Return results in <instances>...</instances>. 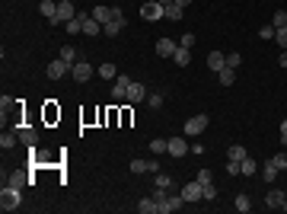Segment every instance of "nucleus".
<instances>
[{
    "label": "nucleus",
    "mask_w": 287,
    "mask_h": 214,
    "mask_svg": "<svg viewBox=\"0 0 287 214\" xmlns=\"http://www.w3.org/2000/svg\"><path fill=\"white\" fill-rule=\"evenodd\" d=\"M265 205L271 208V211H287V198H284V192H281V189H271L268 195H265Z\"/></svg>",
    "instance_id": "obj_9"
},
{
    "label": "nucleus",
    "mask_w": 287,
    "mask_h": 214,
    "mask_svg": "<svg viewBox=\"0 0 287 214\" xmlns=\"http://www.w3.org/2000/svg\"><path fill=\"white\" fill-rule=\"evenodd\" d=\"M83 16H86V13H77L74 19H70V23H64V29H67L70 35H77V32H83Z\"/></svg>",
    "instance_id": "obj_27"
},
{
    "label": "nucleus",
    "mask_w": 287,
    "mask_h": 214,
    "mask_svg": "<svg viewBox=\"0 0 287 214\" xmlns=\"http://www.w3.org/2000/svg\"><path fill=\"white\" fill-rule=\"evenodd\" d=\"M16 141H19V134H10V131H3V134H0V147H3V150L16 147Z\"/></svg>",
    "instance_id": "obj_32"
},
{
    "label": "nucleus",
    "mask_w": 287,
    "mask_h": 214,
    "mask_svg": "<svg viewBox=\"0 0 287 214\" xmlns=\"http://www.w3.org/2000/svg\"><path fill=\"white\" fill-rule=\"evenodd\" d=\"M58 58H64L67 64H77V61H80V58H77V48H74V45H64V48L58 51Z\"/></svg>",
    "instance_id": "obj_29"
},
{
    "label": "nucleus",
    "mask_w": 287,
    "mask_h": 214,
    "mask_svg": "<svg viewBox=\"0 0 287 214\" xmlns=\"http://www.w3.org/2000/svg\"><path fill=\"white\" fill-rule=\"evenodd\" d=\"M99 32H102V23L93 19V13H86L83 16V35H99Z\"/></svg>",
    "instance_id": "obj_19"
},
{
    "label": "nucleus",
    "mask_w": 287,
    "mask_h": 214,
    "mask_svg": "<svg viewBox=\"0 0 287 214\" xmlns=\"http://www.w3.org/2000/svg\"><path fill=\"white\" fill-rule=\"evenodd\" d=\"M274 42L281 45V51H287V26H281V29H274Z\"/></svg>",
    "instance_id": "obj_35"
},
{
    "label": "nucleus",
    "mask_w": 287,
    "mask_h": 214,
    "mask_svg": "<svg viewBox=\"0 0 287 214\" xmlns=\"http://www.w3.org/2000/svg\"><path fill=\"white\" fill-rule=\"evenodd\" d=\"M278 173H281V169L271 163V157H265V160H262V176H265V182H274V179H278Z\"/></svg>",
    "instance_id": "obj_18"
},
{
    "label": "nucleus",
    "mask_w": 287,
    "mask_h": 214,
    "mask_svg": "<svg viewBox=\"0 0 287 214\" xmlns=\"http://www.w3.org/2000/svg\"><path fill=\"white\" fill-rule=\"evenodd\" d=\"M281 141H287V118L281 122Z\"/></svg>",
    "instance_id": "obj_48"
},
{
    "label": "nucleus",
    "mask_w": 287,
    "mask_h": 214,
    "mask_svg": "<svg viewBox=\"0 0 287 214\" xmlns=\"http://www.w3.org/2000/svg\"><path fill=\"white\" fill-rule=\"evenodd\" d=\"M77 16V10H74V3L70 0H58V16L51 19V26H61V23H70Z\"/></svg>",
    "instance_id": "obj_4"
},
{
    "label": "nucleus",
    "mask_w": 287,
    "mask_h": 214,
    "mask_svg": "<svg viewBox=\"0 0 287 214\" xmlns=\"http://www.w3.org/2000/svg\"><path fill=\"white\" fill-rule=\"evenodd\" d=\"M16 208H19V189L3 185V192H0V211H16Z\"/></svg>",
    "instance_id": "obj_1"
},
{
    "label": "nucleus",
    "mask_w": 287,
    "mask_h": 214,
    "mask_svg": "<svg viewBox=\"0 0 287 214\" xmlns=\"http://www.w3.org/2000/svg\"><path fill=\"white\" fill-rule=\"evenodd\" d=\"M182 205H185V195H182V192H179V195H169L166 205L159 208V214H173V211H179Z\"/></svg>",
    "instance_id": "obj_17"
},
{
    "label": "nucleus",
    "mask_w": 287,
    "mask_h": 214,
    "mask_svg": "<svg viewBox=\"0 0 287 214\" xmlns=\"http://www.w3.org/2000/svg\"><path fill=\"white\" fill-rule=\"evenodd\" d=\"M153 189L173 192V176H166V173H157V179H153Z\"/></svg>",
    "instance_id": "obj_28"
},
{
    "label": "nucleus",
    "mask_w": 287,
    "mask_h": 214,
    "mask_svg": "<svg viewBox=\"0 0 287 214\" xmlns=\"http://www.w3.org/2000/svg\"><path fill=\"white\" fill-rule=\"evenodd\" d=\"M128 102H147V86L144 83H137V80H131V86H128V96H125Z\"/></svg>",
    "instance_id": "obj_10"
},
{
    "label": "nucleus",
    "mask_w": 287,
    "mask_h": 214,
    "mask_svg": "<svg viewBox=\"0 0 287 214\" xmlns=\"http://www.w3.org/2000/svg\"><path fill=\"white\" fill-rule=\"evenodd\" d=\"M121 26H125V23H106V26H102V32H106L109 38H115L121 32Z\"/></svg>",
    "instance_id": "obj_37"
},
{
    "label": "nucleus",
    "mask_w": 287,
    "mask_h": 214,
    "mask_svg": "<svg viewBox=\"0 0 287 214\" xmlns=\"http://www.w3.org/2000/svg\"><path fill=\"white\" fill-rule=\"evenodd\" d=\"M93 19H99L102 26L112 23V10H109V7H96V10H93Z\"/></svg>",
    "instance_id": "obj_31"
},
{
    "label": "nucleus",
    "mask_w": 287,
    "mask_h": 214,
    "mask_svg": "<svg viewBox=\"0 0 287 214\" xmlns=\"http://www.w3.org/2000/svg\"><path fill=\"white\" fill-rule=\"evenodd\" d=\"M207 125H211V118H207V115H191L189 122H185V134H189V138H198V134H204V128H207Z\"/></svg>",
    "instance_id": "obj_3"
},
{
    "label": "nucleus",
    "mask_w": 287,
    "mask_h": 214,
    "mask_svg": "<svg viewBox=\"0 0 287 214\" xmlns=\"http://www.w3.org/2000/svg\"><path fill=\"white\" fill-rule=\"evenodd\" d=\"M195 179H198L201 185H211V179H214V176H211V169H198V176H195Z\"/></svg>",
    "instance_id": "obj_40"
},
{
    "label": "nucleus",
    "mask_w": 287,
    "mask_h": 214,
    "mask_svg": "<svg viewBox=\"0 0 287 214\" xmlns=\"http://www.w3.org/2000/svg\"><path fill=\"white\" fill-rule=\"evenodd\" d=\"M271 163H274L278 169H287V153H274V157H271Z\"/></svg>",
    "instance_id": "obj_41"
},
{
    "label": "nucleus",
    "mask_w": 287,
    "mask_h": 214,
    "mask_svg": "<svg viewBox=\"0 0 287 214\" xmlns=\"http://www.w3.org/2000/svg\"><path fill=\"white\" fill-rule=\"evenodd\" d=\"M242 64V54L239 51H227V67H239Z\"/></svg>",
    "instance_id": "obj_38"
},
{
    "label": "nucleus",
    "mask_w": 287,
    "mask_h": 214,
    "mask_svg": "<svg viewBox=\"0 0 287 214\" xmlns=\"http://www.w3.org/2000/svg\"><path fill=\"white\" fill-rule=\"evenodd\" d=\"M258 35H262V42L274 38V26H262V29H258Z\"/></svg>",
    "instance_id": "obj_42"
},
{
    "label": "nucleus",
    "mask_w": 287,
    "mask_h": 214,
    "mask_svg": "<svg viewBox=\"0 0 287 214\" xmlns=\"http://www.w3.org/2000/svg\"><path fill=\"white\" fill-rule=\"evenodd\" d=\"M173 61L179 64V67H189V64H191V51L179 45V48H175V54H173Z\"/></svg>",
    "instance_id": "obj_22"
},
{
    "label": "nucleus",
    "mask_w": 287,
    "mask_h": 214,
    "mask_svg": "<svg viewBox=\"0 0 287 214\" xmlns=\"http://www.w3.org/2000/svg\"><path fill=\"white\" fill-rule=\"evenodd\" d=\"M258 173V163L252 160V157H246V160L239 163V176H255Z\"/></svg>",
    "instance_id": "obj_26"
},
{
    "label": "nucleus",
    "mask_w": 287,
    "mask_h": 214,
    "mask_svg": "<svg viewBox=\"0 0 287 214\" xmlns=\"http://www.w3.org/2000/svg\"><path fill=\"white\" fill-rule=\"evenodd\" d=\"M159 3H173V0H159Z\"/></svg>",
    "instance_id": "obj_50"
},
{
    "label": "nucleus",
    "mask_w": 287,
    "mask_h": 214,
    "mask_svg": "<svg viewBox=\"0 0 287 214\" xmlns=\"http://www.w3.org/2000/svg\"><path fill=\"white\" fill-rule=\"evenodd\" d=\"M249 195H236V211H239V214H246V211H249Z\"/></svg>",
    "instance_id": "obj_36"
},
{
    "label": "nucleus",
    "mask_w": 287,
    "mask_h": 214,
    "mask_svg": "<svg viewBox=\"0 0 287 214\" xmlns=\"http://www.w3.org/2000/svg\"><path fill=\"white\" fill-rule=\"evenodd\" d=\"M128 86H131V77H125V74H118L112 80V99H125V96H128Z\"/></svg>",
    "instance_id": "obj_8"
},
{
    "label": "nucleus",
    "mask_w": 287,
    "mask_h": 214,
    "mask_svg": "<svg viewBox=\"0 0 287 214\" xmlns=\"http://www.w3.org/2000/svg\"><path fill=\"white\" fill-rule=\"evenodd\" d=\"M175 48H179L175 38H159V42H157V54H159V58H173Z\"/></svg>",
    "instance_id": "obj_13"
},
{
    "label": "nucleus",
    "mask_w": 287,
    "mask_h": 214,
    "mask_svg": "<svg viewBox=\"0 0 287 214\" xmlns=\"http://www.w3.org/2000/svg\"><path fill=\"white\" fill-rule=\"evenodd\" d=\"M207 67H211L214 74H220V70L227 67V54L223 51H207Z\"/></svg>",
    "instance_id": "obj_14"
},
{
    "label": "nucleus",
    "mask_w": 287,
    "mask_h": 214,
    "mask_svg": "<svg viewBox=\"0 0 287 214\" xmlns=\"http://www.w3.org/2000/svg\"><path fill=\"white\" fill-rule=\"evenodd\" d=\"M278 64H281V67L287 70V51H281V54H278Z\"/></svg>",
    "instance_id": "obj_47"
},
{
    "label": "nucleus",
    "mask_w": 287,
    "mask_h": 214,
    "mask_svg": "<svg viewBox=\"0 0 287 214\" xmlns=\"http://www.w3.org/2000/svg\"><path fill=\"white\" fill-rule=\"evenodd\" d=\"M163 16L173 19V23H179V19H182V7L175 3V0H173V3H163Z\"/></svg>",
    "instance_id": "obj_20"
},
{
    "label": "nucleus",
    "mask_w": 287,
    "mask_h": 214,
    "mask_svg": "<svg viewBox=\"0 0 287 214\" xmlns=\"http://www.w3.org/2000/svg\"><path fill=\"white\" fill-rule=\"evenodd\" d=\"M32 182H35V179H29L23 169H16V173L7 176V185H13V189H26V185H32Z\"/></svg>",
    "instance_id": "obj_15"
},
{
    "label": "nucleus",
    "mask_w": 287,
    "mask_h": 214,
    "mask_svg": "<svg viewBox=\"0 0 287 214\" xmlns=\"http://www.w3.org/2000/svg\"><path fill=\"white\" fill-rule=\"evenodd\" d=\"M166 153L179 160V157H185V153H191V150H189V144H185V138H169V150Z\"/></svg>",
    "instance_id": "obj_12"
},
{
    "label": "nucleus",
    "mask_w": 287,
    "mask_h": 214,
    "mask_svg": "<svg viewBox=\"0 0 287 214\" xmlns=\"http://www.w3.org/2000/svg\"><path fill=\"white\" fill-rule=\"evenodd\" d=\"M137 211H141V214H159V208H157V201H153V195H150V198H141V201H137Z\"/></svg>",
    "instance_id": "obj_25"
},
{
    "label": "nucleus",
    "mask_w": 287,
    "mask_h": 214,
    "mask_svg": "<svg viewBox=\"0 0 287 214\" xmlns=\"http://www.w3.org/2000/svg\"><path fill=\"white\" fill-rule=\"evenodd\" d=\"M217 80H220L223 86H233V80H236V67H223V70L217 74Z\"/></svg>",
    "instance_id": "obj_30"
},
{
    "label": "nucleus",
    "mask_w": 287,
    "mask_h": 214,
    "mask_svg": "<svg viewBox=\"0 0 287 214\" xmlns=\"http://www.w3.org/2000/svg\"><path fill=\"white\" fill-rule=\"evenodd\" d=\"M112 23H125V13L118 7H112Z\"/></svg>",
    "instance_id": "obj_46"
},
{
    "label": "nucleus",
    "mask_w": 287,
    "mask_h": 214,
    "mask_svg": "<svg viewBox=\"0 0 287 214\" xmlns=\"http://www.w3.org/2000/svg\"><path fill=\"white\" fill-rule=\"evenodd\" d=\"M38 13L45 16V19H54V16H58V3H54V0H42V3H38Z\"/></svg>",
    "instance_id": "obj_21"
},
{
    "label": "nucleus",
    "mask_w": 287,
    "mask_h": 214,
    "mask_svg": "<svg viewBox=\"0 0 287 214\" xmlns=\"http://www.w3.org/2000/svg\"><path fill=\"white\" fill-rule=\"evenodd\" d=\"M16 134H19V141H23L26 147H35V141H38V128H16Z\"/></svg>",
    "instance_id": "obj_16"
},
{
    "label": "nucleus",
    "mask_w": 287,
    "mask_h": 214,
    "mask_svg": "<svg viewBox=\"0 0 287 214\" xmlns=\"http://www.w3.org/2000/svg\"><path fill=\"white\" fill-rule=\"evenodd\" d=\"M131 173H159V163L157 160H131Z\"/></svg>",
    "instance_id": "obj_11"
},
{
    "label": "nucleus",
    "mask_w": 287,
    "mask_h": 214,
    "mask_svg": "<svg viewBox=\"0 0 287 214\" xmlns=\"http://www.w3.org/2000/svg\"><path fill=\"white\" fill-rule=\"evenodd\" d=\"M96 74L102 77V80H115V77H118V70H115L112 61H106V64H99V67H96Z\"/></svg>",
    "instance_id": "obj_24"
},
{
    "label": "nucleus",
    "mask_w": 287,
    "mask_h": 214,
    "mask_svg": "<svg viewBox=\"0 0 287 214\" xmlns=\"http://www.w3.org/2000/svg\"><path fill=\"white\" fill-rule=\"evenodd\" d=\"M179 45H182V48H191V45H195V35H191V32H185V35L179 38Z\"/></svg>",
    "instance_id": "obj_44"
},
{
    "label": "nucleus",
    "mask_w": 287,
    "mask_h": 214,
    "mask_svg": "<svg viewBox=\"0 0 287 214\" xmlns=\"http://www.w3.org/2000/svg\"><path fill=\"white\" fill-rule=\"evenodd\" d=\"M246 157H249V150H246L242 144H233V147L227 150V160H236V163H242Z\"/></svg>",
    "instance_id": "obj_23"
},
{
    "label": "nucleus",
    "mask_w": 287,
    "mask_h": 214,
    "mask_svg": "<svg viewBox=\"0 0 287 214\" xmlns=\"http://www.w3.org/2000/svg\"><path fill=\"white\" fill-rule=\"evenodd\" d=\"M284 198H287V192H284Z\"/></svg>",
    "instance_id": "obj_51"
},
{
    "label": "nucleus",
    "mask_w": 287,
    "mask_h": 214,
    "mask_svg": "<svg viewBox=\"0 0 287 214\" xmlns=\"http://www.w3.org/2000/svg\"><path fill=\"white\" fill-rule=\"evenodd\" d=\"M227 173H230V176H239V163H236V160H227Z\"/></svg>",
    "instance_id": "obj_45"
},
{
    "label": "nucleus",
    "mask_w": 287,
    "mask_h": 214,
    "mask_svg": "<svg viewBox=\"0 0 287 214\" xmlns=\"http://www.w3.org/2000/svg\"><path fill=\"white\" fill-rule=\"evenodd\" d=\"M141 16L147 19V23H157V19H163V3L159 0H147L141 7Z\"/></svg>",
    "instance_id": "obj_5"
},
{
    "label": "nucleus",
    "mask_w": 287,
    "mask_h": 214,
    "mask_svg": "<svg viewBox=\"0 0 287 214\" xmlns=\"http://www.w3.org/2000/svg\"><path fill=\"white\" fill-rule=\"evenodd\" d=\"M182 195H185V201H204V185L198 179H191V182L182 185Z\"/></svg>",
    "instance_id": "obj_6"
},
{
    "label": "nucleus",
    "mask_w": 287,
    "mask_h": 214,
    "mask_svg": "<svg viewBox=\"0 0 287 214\" xmlns=\"http://www.w3.org/2000/svg\"><path fill=\"white\" fill-rule=\"evenodd\" d=\"M284 147H287V141H284Z\"/></svg>",
    "instance_id": "obj_52"
},
{
    "label": "nucleus",
    "mask_w": 287,
    "mask_h": 214,
    "mask_svg": "<svg viewBox=\"0 0 287 214\" xmlns=\"http://www.w3.org/2000/svg\"><path fill=\"white\" fill-rule=\"evenodd\" d=\"M67 74H70V64L64 61V58L51 61V64H48V70H45V77H48V80H61V77H67Z\"/></svg>",
    "instance_id": "obj_7"
},
{
    "label": "nucleus",
    "mask_w": 287,
    "mask_h": 214,
    "mask_svg": "<svg viewBox=\"0 0 287 214\" xmlns=\"http://www.w3.org/2000/svg\"><path fill=\"white\" fill-rule=\"evenodd\" d=\"M175 3H179V7L185 10V7H189V3H191V0H175Z\"/></svg>",
    "instance_id": "obj_49"
},
{
    "label": "nucleus",
    "mask_w": 287,
    "mask_h": 214,
    "mask_svg": "<svg viewBox=\"0 0 287 214\" xmlns=\"http://www.w3.org/2000/svg\"><path fill=\"white\" fill-rule=\"evenodd\" d=\"M93 74H96V67H93L90 61H83V58H80L77 64H70V77H74L77 83H86V80H90Z\"/></svg>",
    "instance_id": "obj_2"
},
{
    "label": "nucleus",
    "mask_w": 287,
    "mask_h": 214,
    "mask_svg": "<svg viewBox=\"0 0 287 214\" xmlns=\"http://www.w3.org/2000/svg\"><path fill=\"white\" fill-rule=\"evenodd\" d=\"M166 150H169V141H163V138L150 141V153H166Z\"/></svg>",
    "instance_id": "obj_33"
},
{
    "label": "nucleus",
    "mask_w": 287,
    "mask_h": 214,
    "mask_svg": "<svg viewBox=\"0 0 287 214\" xmlns=\"http://www.w3.org/2000/svg\"><path fill=\"white\" fill-rule=\"evenodd\" d=\"M214 198H217V189H214V182L204 185V201H214Z\"/></svg>",
    "instance_id": "obj_43"
},
{
    "label": "nucleus",
    "mask_w": 287,
    "mask_h": 214,
    "mask_svg": "<svg viewBox=\"0 0 287 214\" xmlns=\"http://www.w3.org/2000/svg\"><path fill=\"white\" fill-rule=\"evenodd\" d=\"M147 106L159 109V106H163V96H159V93H147Z\"/></svg>",
    "instance_id": "obj_39"
},
{
    "label": "nucleus",
    "mask_w": 287,
    "mask_h": 214,
    "mask_svg": "<svg viewBox=\"0 0 287 214\" xmlns=\"http://www.w3.org/2000/svg\"><path fill=\"white\" fill-rule=\"evenodd\" d=\"M271 26H274V29L287 26V10H274V16H271Z\"/></svg>",
    "instance_id": "obj_34"
}]
</instances>
